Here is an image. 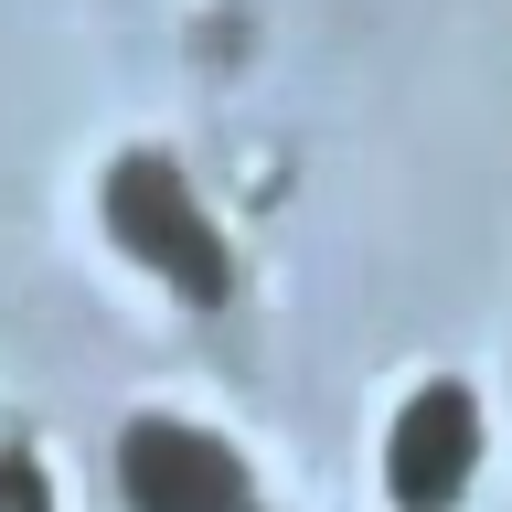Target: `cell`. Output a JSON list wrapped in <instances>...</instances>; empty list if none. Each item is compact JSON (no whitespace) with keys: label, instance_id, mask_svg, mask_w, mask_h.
<instances>
[{"label":"cell","instance_id":"obj_1","mask_svg":"<svg viewBox=\"0 0 512 512\" xmlns=\"http://www.w3.org/2000/svg\"><path fill=\"white\" fill-rule=\"evenodd\" d=\"M107 235H118L150 278H171L182 299H224V235L203 224V203L182 192V171L160 150H128L118 171H107Z\"/></svg>","mask_w":512,"mask_h":512},{"label":"cell","instance_id":"obj_2","mask_svg":"<svg viewBox=\"0 0 512 512\" xmlns=\"http://www.w3.org/2000/svg\"><path fill=\"white\" fill-rule=\"evenodd\" d=\"M118 491H128V512H256L246 459L214 427H192V416H139L128 427L118 438Z\"/></svg>","mask_w":512,"mask_h":512},{"label":"cell","instance_id":"obj_3","mask_svg":"<svg viewBox=\"0 0 512 512\" xmlns=\"http://www.w3.org/2000/svg\"><path fill=\"white\" fill-rule=\"evenodd\" d=\"M470 470H480V406H470V384L406 395L395 438H384V491H395L406 512H448L459 491H470Z\"/></svg>","mask_w":512,"mask_h":512},{"label":"cell","instance_id":"obj_4","mask_svg":"<svg viewBox=\"0 0 512 512\" xmlns=\"http://www.w3.org/2000/svg\"><path fill=\"white\" fill-rule=\"evenodd\" d=\"M0 512H54V491H43V459H32V448H0Z\"/></svg>","mask_w":512,"mask_h":512}]
</instances>
